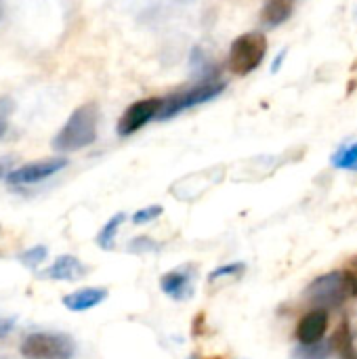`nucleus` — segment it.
<instances>
[{
    "mask_svg": "<svg viewBox=\"0 0 357 359\" xmlns=\"http://www.w3.org/2000/svg\"><path fill=\"white\" fill-rule=\"evenodd\" d=\"M15 156H0V179H6L15 170Z\"/></svg>",
    "mask_w": 357,
    "mask_h": 359,
    "instance_id": "21",
    "label": "nucleus"
},
{
    "mask_svg": "<svg viewBox=\"0 0 357 359\" xmlns=\"http://www.w3.org/2000/svg\"><path fill=\"white\" fill-rule=\"evenodd\" d=\"M244 271H246V265L244 263H227V265H221L215 271H210L208 282L210 284H217L221 280H238Z\"/></svg>",
    "mask_w": 357,
    "mask_h": 359,
    "instance_id": "16",
    "label": "nucleus"
},
{
    "mask_svg": "<svg viewBox=\"0 0 357 359\" xmlns=\"http://www.w3.org/2000/svg\"><path fill=\"white\" fill-rule=\"evenodd\" d=\"M156 248H158L156 242H154L151 238H147V236H139V238H135V240L128 242V252H133V255L154 252Z\"/></svg>",
    "mask_w": 357,
    "mask_h": 359,
    "instance_id": "19",
    "label": "nucleus"
},
{
    "mask_svg": "<svg viewBox=\"0 0 357 359\" xmlns=\"http://www.w3.org/2000/svg\"><path fill=\"white\" fill-rule=\"evenodd\" d=\"M290 11H292L290 0H267L261 11V21L265 27H278L290 17Z\"/></svg>",
    "mask_w": 357,
    "mask_h": 359,
    "instance_id": "12",
    "label": "nucleus"
},
{
    "mask_svg": "<svg viewBox=\"0 0 357 359\" xmlns=\"http://www.w3.org/2000/svg\"><path fill=\"white\" fill-rule=\"evenodd\" d=\"M124 221H126V215H124V212H118V215H114V217L101 227V231L97 233V246H99L101 250H112V248H114L116 236H118V231H120V227H122Z\"/></svg>",
    "mask_w": 357,
    "mask_h": 359,
    "instance_id": "14",
    "label": "nucleus"
},
{
    "mask_svg": "<svg viewBox=\"0 0 357 359\" xmlns=\"http://www.w3.org/2000/svg\"><path fill=\"white\" fill-rule=\"evenodd\" d=\"M0 19H2V0H0Z\"/></svg>",
    "mask_w": 357,
    "mask_h": 359,
    "instance_id": "24",
    "label": "nucleus"
},
{
    "mask_svg": "<svg viewBox=\"0 0 357 359\" xmlns=\"http://www.w3.org/2000/svg\"><path fill=\"white\" fill-rule=\"evenodd\" d=\"M13 328H15V318H4V316H0V341L6 339V337L13 332Z\"/></svg>",
    "mask_w": 357,
    "mask_h": 359,
    "instance_id": "22",
    "label": "nucleus"
},
{
    "mask_svg": "<svg viewBox=\"0 0 357 359\" xmlns=\"http://www.w3.org/2000/svg\"><path fill=\"white\" fill-rule=\"evenodd\" d=\"M160 288L166 297L175 301H187L194 294V273L191 269H175L160 278Z\"/></svg>",
    "mask_w": 357,
    "mask_h": 359,
    "instance_id": "10",
    "label": "nucleus"
},
{
    "mask_svg": "<svg viewBox=\"0 0 357 359\" xmlns=\"http://www.w3.org/2000/svg\"><path fill=\"white\" fill-rule=\"evenodd\" d=\"M357 297V273L339 269L316 278L305 288V301L316 309L335 311Z\"/></svg>",
    "mask_w": 357,
    "mask_h": 359,
    "instance_id": "1",
    "label": "nucleus"
},
{
    "mask_svg": "<svg viewBox=\"0 0 357 359\" xmlns=\"http://www.w3.org/2000/svg\"><path fill=\"white\" fill-rule=\"evenodd\" d=\"M46 257H48V248L46 246H32V248H27L25 252H21L19 255V261H21V265H25L27 269H38L44 261H46Z\"/></svg>",
    "mask_w": 357,
    "mask_h": 359,
    "instance_id": "17",
    "label": "nucleus"
},
{
    "mask_svg": "<svg viewBox=\"0 0 357 359\" xmlns=\"http://www.w3.org/2000/svg\"><path fill=\"white\" fill-rule=\"evenodd\" d=\"M330 164L339 170H357V141L339 147L332 154Z\"/></svg>",
    "mask_w": 357,
    "mask_h": 359,
    "instance_id": "15",
    "label": "nucleus"
},
{
    "mask_svg": "<svg viewBox=\"0 0 357 359\" xmlns=\"http://www.w3.org/2000/svg\"><path fill=\"white\" fill-rule=\"evenodd\" d=\"M335 341H320L314 345H297V349L292 351L295 359H330L335 355Z\"/></svg>",
    "mask_w": 357,
    "mask_h": 359,
    "instance_id": "13",
    "label": "nucleus"
},
{
    "mask_svg": "<svg viewBox=\"0 0 357 359\" xmlns=\"http://www.w3.org/2000/svg\"><path fill=\"white\" fill-rule=\"evenodd\" d=\"M187 359H202V358H198V355H191V358H187Z\"/></svg>",
    "mask_w": 357,
    "mask_h": 359,
    "instance_id": "25",
    "label": "nucleus"
},
{
    "mask_svg": "<svg viewBox=\"0 0 357 359\" xmlns=\"http://www.w3.org/2000/svg\"><path fill=\"white\" fill-rule=\"evenodd\" d=\"M267 55V38L261 32H246L231 42L227 65L234 74L246 76L255 72Z\"/></svg>",
    "mask_w": 357,
    "mask_h": 359,
    "instance_id": "4",
    "label": "nucleus"
},
{
    "mask_svg": "<svg viewBox=\"0 0 357 359\" xmlns=\"http://www.w3.org/2000/svg\"><path fill=\"white\" fill-rule=\"evenodd\" d=\"M284 57H286V50H282V53H280V55L276 57V61H274V72H278V69H280V65H282Z\"/></svg>",
    "mask_w": 357,
    "mask_h": 359,
    "instance_id": "23",
    "label": "nucleus"
},
{
    "mask_svg": "<svg viewBox=\"0 0 357 359\" xmlns=\"http://www.w3.org/2000/svg\"><path fill=\"white\" fill-rule=\"evenodd\" d=\"M107 299V290L105 288H80L76 292H69L63 297V305L74 311V313H82L88 309H95L97 305H101Z\"/></svg>",
    "mask_w": 357,
    "mask_h": 359,
    "instance_id": "11",
    "label": "nucleus"
},
{
    "mask_svg": "<svg viewBox=\"0 0 357 359\" xmlns=\"http://www.w3.org/2000/svg\"><path fill=\"white\" fill-rule=\"evenodd\" d=\"M86 267L82 265L80 259L72 257V255H61L53 261L50 267H46L40 278L44 280H55V282H76V280H82L86 276Z\"/></svg>",
    "mask_w": 357,
    "mask_h": 359,
    "instance_id": "9",
    "label": "nucleus"
},
{
    "mask_svg": "<svg viewBox=\"0 0 357 359\" xmlns=\"http://www.w3.org/2000/svg\"><path fill=\"white\" fill-rule=\"evenodd\" d=\"M328 330V311L326 309H311L307 311L297 324V341L299 345H314L326 339Z\"/></svg>",
    "mask_w": 357,
    "mask_h": 359,
    "instance_id": "8",
    "label": "nucleus"
},
{
    "mask_svg": "<svg viewBox=\"0 0 357 359\" xmlns=\"http://www.w3.org/2000/svg\"><path fill=\"white\" fill-rule=\"evenodd\" d=\"M162 215V206H145V208H141V210H137L133 217H130V221L135 223V225H145V223H151V221H156L158 217Z\"/></svg>",
    "mask_w": 357,
    "mask_h": 359,
    "instance_id": "18",
    "label": "nucleus"
},
{
    "mask_svg": "<svg viewBox=\"0 0 357 359\" xmlns=\"http://www.w3.org/2000/svg\"><path fill=\"white\" fill-rule=\"evenodd\" d=\"M223 90H225V82L221 78H215V76L204 78L198 84H194V86H189L185 90H179V93L166 97L164 103H162V111H160V118L158 120L175 118L177 114H181L185 109H191V107H198V105H202L206 101H213Z\"/></svg>",
    "mask_w": 357,
    "mask_h": 359,
    "instance_id": "3",
    "label": "nucleus"
},
{
    "mask_svg": "<svg viewBox=\"0 0 357 359\" xmlns=\"http://www.w3.org/2000/svg\"><path fill=\"white\" fill-rule=\"evenodd\" d=\"M162 103L164 99H158V97H149V99H141L133 103L118 120V135L130 137L137 130H141L145 124H149L151 120H158L162 111Z\"/></svg>",
    "mask_w": 357,
    "mask_h": 359,
    "instance_id": "6",
    "label": "nucleus"
},
{
    "mask_svg": "<svg viewBox=\"0 0 357 359\" xmlns=\"http://www.w3.org/2000/svg\"><path fill=\"white\" fill-rule=\"evenodd\" d=\"M67 166V160L65 158H46V160H36V162H29V164H23V166H17L8 177V185H36V183H42L46 181L48 177L57 175L59 170H63Z\"/></svg>",
    "mask_w": 357,
    "mask_h": 359,
    "instance_id": "7",
    "label": "nucleus"
},
{
    "mask_svg": "<svg viewBox=\"0 0 357 359\" xmlns=\"http://www.w3.org/2000/svg\"><path fill=\"white\" fill-rule=\"evenodd\" d=\"M74 353V341L59 332H32L21 343V355L25 359H72Z\"/></svg>",
    "mask_w": 357,
    "mask_h": 359,
    "instance_id": "5",
    "label": "nucleus"
},
{
    "mask_svg": "<svg viewBox=\"0 0 357 359\" xmlns=\"http://www.w3.org/2000/svg\"><path fill=\"white\" fill-rule=\"evenodd\" d=\"M99 130V107L97 103H84L72 111L67 122L59 128L53 139V149L59 154H72L84 149L97 141Z\"/></svg>",
    "mask_w": 357,
    "mask_h": 359,
    "instance_id": "2",
    "label": "nucleus"
},
{
    "mask_svg": "<svg viewBox=\"0 0 357 359\" xmlns=\"http://www.w3.org/2000/svg\"><path fill=\"white\" fill-rule=\"evenodd\" d=\"M13 109H15L13 99L0 97V139H2V137L6 135V130H8V120H11Z\"/></svg>",
    "mask_w": 357,
    "mask_h": 359,
    "instance_id": "20",
    "label": "nucleus"
}]
</instances>
